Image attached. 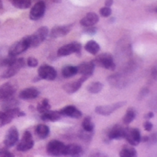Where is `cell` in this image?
<instances>
[{
	"label": "cell",
	"mask_w": 157,
	"mask_h": 157,
	"mask_svg": "<svg viewBox=\"0 0 157 157\" xmlns=\"http://www.w3.org/2000/svg\"><path fill=\"white\" fill-rule=\"evenodd\" d=\"M95 65L100 66L102 68L114 71L116 69V63L114 62L113 56L109 52H104L97 56V58L93 61Z\"/></svg>",
	"instance_id": "obj_1"
},
{
	"label": "cell",
	"mask_w": 157,
	"mask_h": 157,
	"mask_svg": "<svg viewBox=\"0 0 157 157\" xmlns=\"http://www.w3.org/2000/svg\"><path fill=\"white\" fill-rule=\"evenodd\" d=\"M29 48H30V43H29V36H26L19 40L18 41H16L14 44H12L8 50V55L10 56H17L24 52H26Z\"/></svg>",
	"instance_id": "obj_2"
},
{
	"label": "cell",
	"mask_w": 157,
	"mask_h": 157,
	"mask_svg": "<svg viewBox=\"0 0 157 157\" xmlns=\"http://www.w3.org/2000/svg\"><path fill=\"white\" fill-rule=\"evenodd\" d=\"M48 33H49V30L47 27L43 26L38 29L32 35L29 36L30 47H38L40 44H41L44 41V40L47 38Z\"/></svg>",
	"instance_id": "obj_3"
},
{
	"label": "cell",
	"mask_w": 157,
	"mask_h": 157,
	"mask_svg": "<svg viewBox=\"0 0 157 157\" xmlns=\"http://www.w3.org/2000/svg\"><path fill=\"white\" fill-rule=\"evenodd\" d=\"M25 64H26V61L23 58H18V59L16 58V60L9 66H7V69L2 74L1 76L3 78H10L15 75H17L19 72V70L25 66Z\"/></svg>",
	"instance_id": "obj_4"
},
{
	"label": "cell",
	"mask_w": 157,
	"mask_h": 157,
	"mask_svg": "<svg viewBox=\"0 0 157 157\" xmlns=\"http://www.w3.org/2000/svg\"><path fill=\"white\" fill-rule=\"evenodd\" d=\"M81 50H82L81 43L74 41V42L65 44V45L62 46L61 48H59L57 54H58V56H67L72 53H76V54L80 55Z\"/></svg>",
	"instance_id": "obj_5"
},
{
	"label": "cell",
	"mask_w": 157,
	"mask_h": 157,
	"mask_svg": "<svg viewBox=\"0 0 157 157\" xmlns=\"http://www.w3.org/2000/svg\"><path fill=\"white\" fill-rule=\"evenodd\" d=\"M64 150L65 144L58 140H52L49 142V144L46 146V152L51 155H64Z\"/></svg>",
	"instance_id": "obj_6"
},
{
	"label": "cell",
	"mask_w": 157,
	"mask_h": 157,
	"mask_svg": "<svg viewBox=\"0 0 157 157\" xmlns=\"http://www.w3.org/2000/svg\"><path fill=\"white\" fill-rule=\"evenodd\" d=\"M126 105L125 101H121V102H117L114 104H109V105H103V106H98L96 108L95 111L96 113L102 115V116H109L111 113L115 112L116 110H118L119 109L122 108L123 106Z\"/></svg>",
	"instance_id": "obj_7"
},
{
	"label": "cell",
	"mask_w": 157,
	"mask_h": 157,
	"mask_svg": "<svg viewBox=\"0 0 157 157\" xmlns=\"http://www.w3.org/2000/svg\"><path fill=\"white\" fill-rule=\"evenodd\" d=\"M17 150L20 151V152H27L29 151L30 149H32V147L34 146V141L32 138L31 133L29 131H26L23 133L22 139L17 143Z\"/></svg>",
	"instance_id": "obj_8"
},
{
	"label": "cell",
	"mask_w": 157,
	"mask_h": 157,
	"mask_svg": "<svg viewBox=\"0 0 157 157\" xmlns=\"http://www.w3.org/2000/svg\"><path fill=\"white\" fill-rule=\"evenodd\" d=\"M38 75L40 79L53 81L57 76V72L52 66L48 64H43L40 66V68L38 69Z\"/></svg>",
	"instance_id": "obj_9"
},
{
	"label": "cell",
	"mask_w": 157,
	"mask_h": 157,
	"mask_svg": "<svg viewBox=\"0 0 157 157\" xmlns=\"http://www.w3.org/2000/svg\"><path fill=\"white\" fill-rule=\"evenodd\" d=\"M126 141L132 146H137L142 141V135L137 128H126L125 132V137Z\"/></svg>",
	"instance_id": "obj_10"
},
{
	"label": "cell",
	"mask_w": 157,
	"mask_h": 157,
	"mask_svg": "<svg viewBox=\"0 0 157 157\" xmlns=\"http://www.w3.org/2000/svg\"><path fill=\"white\" fill-rule=\"evenodd\" d=\"M46 10V4L43 1L37 2L30 9L29 12V18L31 20H38L41 18Z\"/></svg>",
	"instance_id": "obj_11"
},
{
	"label": "cell",
	"mask_w": 157,
	"mask_h": 157,
	"mask_svg": "<svg viewBox=\"0 0 157 157\" xmlns=\"http://www.w3.org/2000/svg\"><path fill=\"white\" fill-rule=\"evenodd\" d=\"M18 142V131L16 127H11L6 136H5V140H4V144L6 145V147H13L15 144H17V143Z\"/></svg>",
	"instance_id": "obj_12"
},
{
	"label": "cell",
	"mask_w": 157,
	"mask_h": 157,
	"mask_svg": "<svg viewBox=\"0 0 157 157\" xmlns=\"http://www.w3.org/2000/svg\"><path fill=\"white\" fill-rule=\"evenodd\" d=\"M88 79V76L86 75H82L81 78H79L78 80H75V81H73V82H70V83H67L63 86V90L68 93V94H74L75 93L76 91H78L80 89V87L82 86L83 83L86 82V80Z\"/></svg>",
	"instance_id": "obj_13"
},
{
	"label": "cell",
	"mask_w": 157,
	"mask_h": 157,
	"mask_svg": "<svg viewBox=\"0 0 157 157\" xmlns=\"http://www.w3.org/2000/svg\"><path fill=\"white\" fill-rule=\"evenodd\" d=\"M125 132L126 128H124L121 125H114L108 133V138L109 140H121L125 137Z\"/></svg>",
	"instance_id": "obj_14"
},
{
	"label": "cell",
	"mask_w": 157,
	"mask_h": 157,
	"mask_svg": "<svg viewBox=\"0 0 157 157\" xmlns=\"http://www.w3.org/2000/svg\"><path fill=\"white\" fill-rule=\"evenodd\" d=\"M16 92V86L13 83H5L0 86V100L13 97Z\"/></svg>",
	"instance_id": "obj_15"
},
{
	"label": "cell",
	"mask_w": 157,
	"mask_h": 157,
	"mask_svg": "<svg viewBox=\"0 0 157 157\" xmlns=\"http://www.w3.org/2000/svg\"><path fill=\"white\" fill-rule=\"evenodd\" d=\"M62 116L69 117L72 119H80L82 117V112L75 106L69 105L64 108H63L61 110H59Z\"/></svg>",
	"instance_id": "obj_16"
},
{
	"label": "cell",
	"mask_w": 157,
	"mask_h": 157,
	"mask_svg": "<svg viewBox=\"0 0 157 157\" xmlns=\"http://www.w3.org/2000/svg\"><path fill=\"white\" fill-rule=\"evenodd\" d=\"M73 28V24H67L63 26H56L51 30V37L52 38H61L67 35Z\"/></svg>",
	"instance_id": "obj_17"
},
{
	"label": "cell",
	"mask_w": 157,
	"mask_h": 157,
	"mask_svg": "<svg viewBox=\"0 0 157 157\" xmlns=\"http://www.w3.org/2000/svg\"><path fill=\"white\" fill-rule=\"evenodd\" d=\"M40 92L36 87H28L23 90H21L18 94L19 98L24 99V100H30V99H35L39 97Z\"/></svg>",
	"instance_id": "obj_18"
},
{
	"label": "cell",
	"mask_w": 157,
	"mask_h": 157,
	"mask_svg": "<svg viewBox=\"0 0 157 157\" xmlns=\"http://www.w3.org/2000/svg\"><path fill=\"white\" fill-rule=\"evenodd\" d=\"M95 63L92 62H85L80 63L77 66V71L78 74H81L82 75H86V76H91L94 73V69H95Z\"/></svg>",
	"instance_id": "obj_19"
},
{
	"label": "cell",
	"mask_w": 157,
	"mask_h": 157,
	"mask_svg": "<svg viewBox=\"0 0 157 157\" xmlns=\"http://www.w3.org/2000/svg\"><path fill=\"white\" fill-rule=\"evenodd\" d=\"M98 20H99V17L98 14L94 12H89L80 20V24L83 27H90V26H94L95 24H97Z\"/></svg>",
	"instance_id": "obj_20"
},
{
	"label": "cell",
	"mask_w": 157,
	"mask_h": 157,
	"mask_svg": "<svg viewBox=\"0 0 157 157\" xmlns=\"http://www.w3.org/2000/svg\"><path fill=\"white\" fill-rule=\"evenodd\" d=\"M108 81L112 86L119 87V88L122 87V86H125L127 85V82L125 81V79L120 74H115V75H112L109 76Z\"/></svg>",
	"instance_id": "obj_21"
},
{
	"label": "cell",
	"mask_w": 157,
	"mask_h": 157,
	"mask_svg": "<svg viewBox=\"0 0 157 157\" xmlns=\"http://www.w3.org/2000/svg\"><path fill=\"white\" fill-rule=\"evenodd\" d=\"M83 153V148L78 145V144H69L65 145V150H64V155H69V156H77L80 155Z\"/></svg>",
	"instance_id": "obj_22"
},
{
	"label": "cell",
	"mask_w": 157,
	"mask_h": 157,
	"mask_svg": "<svg viewBox=\"0 0 157 157\" xmlns=\"http://www.w3.org/2000/svg\"><path fill=\"white\" fill-rule=\"evenodd\" d=\"M61 118H62V115L59 111H52L51 109L42 113L40 116V119L43 121H57Z\"/></svg>",
	"instance_id": "obj_23"
},
{
	"label": "cell",
	"mask_w": 157,
	"mask_h": 157,
	"mask_svg": "<svg viewBox=\"0 0 157 157\" xmlns=\"http://www.w3.org/2000/svg\"><path fill=\"white\" fill-rule=\"evenodd\" d=\"M19 105V101L16 98H14L13 97H10L6 99H4L3 100V103L1 105V108H2V110H8V109H14V108H17Z\"/></svg>",
	"instance_id": "obj_24"
},
{
	"label": "cell",
	"mask_w": 157,
	"mask_h": 157,
	"mask_svg": "<svg viewBox=\"0 0 157 157\" xmlns=\"http://www.w3.org/2000/svg\"><path fill=\"white\" fill-rule=\"evenodd\" d=\"M35 132L40 139H45L50 134V128L45 124H39L35 129Z\"/></svg>",
	"instance_id": "obj_25"
},
{
	"label": "cell",
	"mask_w": 157,
	"mask_h": 157,
	"mask_svg": "<svg viewBox=\"0 0 157 157\" xmlns=\"http://www.w3.org/2000/svg\"><path fill=\"white\" fill-rule=\"evenodd\" d=\"M85 50H86L87 52H89V53H91V54H93V55H96V54H98V52H99L100 46H99V44H98L97 41H95V40H88V41L86 43V45H85Z\"/></svg>",
	"instance_id": "obj_26"
},
{
	"label": "cell",
	"mask_w": 157,
	"mask_h": 157,
	"mask_svg": "<svg viewBox=\"0 0 157 157\" xmlns=\"http://www.w3.org/2000/svg\"><path fill=\"white\" fill-rule=\"evenodd\" d=\"M78 74L77 71V66H73V65H67L64 66L62 70V75L64 78H70L72 76H75V75Z\"/></svg>",
	"instance_id": "obj_27"
},
{
	"label": "cell",
	"mask_w": 157,
	"mask_h": 157,
	"mask_svg": "<svg viewBox=\"0 0 157 157\" xmlns=\"http://www.w3.org/2000/svg\"><path fill=\"white\" fill-rule=\"evenodd\" d=\"M137 155V152L132 145H125L120 152V156L121 157H134Z\"/></svg>",
	"instance_id": "obj_28"
},
{
	"label": "cell",
	"mask_w": 157,
	"mask_h": 157,
	"mask_svg": "<svg viewBox=\"0 0 157 157\" xmlns=\"http://www.w3.org/2000/svg\"><path fill=\"white\" fill-rule=\"evenodd\" d=\"M135 118H136V111L132 108H130L127 109L122 121L125 124H130L131 122H132L134 121Z\"/></svg>",
	"instance_id": "obj_29"
},
{
	"label": "cell",
	"mask_w": 157,
	"mask_h": 157,
	"mask_svg": "<svg viewBox=\"0 0 157 157\" xmlns=\"http://www.w3.org/2000/svg\"><path fill=\"white\" fill-rule=\"evenodd\" d=\"M86 89L91 94H98L103 89V84L100 82H93L87 86Z\"/></svg>",
	"instance_id": "obj_30"
},
{
	"label": "cell",
	"mask_w": 157,
	"mask_h": 157,
	"mask_svg": "<svg viewBox=\"0 0 157 157\" xmlns=\"http://www.w3.org/2000/svg\"><path fill=\"white\" fill-rule=\"evenodd\" d=\"M82 128L84 131L86 132H94V129H95V125L92 121V119L91 117H86L82 122Z\"/></svg>",
	"instance_id": "obj_31"
},
{
	"label": "cell",
	"mask_w": 157,
	"mask_h": 157,
	"mask_svg": "<svg viewBox=\"0 0 157 157\" xmlns=\"http://www.w3.org/2000/svg\"><path fill=\"white\" fill-rule=\"evenodd\" d=\"M13 6L19 9H27L31 5V0H12Z\"/></svg>",
	"instance_id": "obj_32"
},
{
	"label": "cell",
	"mask_w": 157,
	"mask_h": 157,
	"mask_svg": "<svg viewBox=\"0 0 157 157\" xmlns=\"http://www.w3.org/2000/svg\"><path fill=\"white\" fill-rule=\"evenodd\" d=\"M51 109V104H50V102H49V100L48 99H42L41 100V102H40L39 104H38V107H37V110H38V112H40V113H44V112H46V111H48V110H50Z\"/></svg>",
	"instance_id": "obj_33"
},
{
	"label": "cell",
	"mask_w": 157,
	"mask_h": 157,
	"mask_svg": "<svg viewBox=\"0 0 157 157\" xmlns=\"http://www.w3.org/2000/svg\"><path fill=\"white\" fill-rule=\"evenodd\" d=\"M13 119L9 116V114L6 111H0V127H3L6 124H8L10 121H12Z\"/></svg>",
	"instance_id": "obj_34"
},
{
	"label": "cell",
	"mask_w": 157,
	"mask_h": 157,
	"mask_svg": "<svg viewBox=\"0 0 157 157\" xmlns=\"http://www.w3.org/2000/svg\"><path fill=\"white\" fill-rule=\"evenodd\" d=\"M16 60V57L15 56H10V55H8L6 58H5V59H3L2 61H1V63H0V65L1 66H9L14 61Z\"/></svg>",
	"instance_id": "obj_35"
},
{
	"label": "cell",
	"mask_w": 157,
	"mask_h": 157,
	"mask_svg": "<svg viewBox=\"0 0 157 157\" xmlns=\"http://www.w3.org/2000/svg\"><path fill=\"white\" fill-rule=\"evenodd\" d=\"M111 9H110V7H109V6H104V7H102V8H100V10H99V14H100V16H102L103 17H109L110 15H111Z\"/></svg>",
	"instance_id": "obj_36"
},
{
	"label": "cell",
	"mask_w": 157,
	"mask_h": 157,
	"mask_svg": "<svg viewBox=\"0 0 157 157\" xmlns=\"http://www.w3.org/2000/svg\"><path fill=\"white\" fill-rule=\"evenodd\" d=\"M80 137H81L84 141L89 142V141L92 139V132H86V131L82 130V132H81V133H80Z\"/></svg>",
	"instance_id": "obj_37"
},
{
	"label": "cell",
	"mask_w": 157,
	"mask_h": 157,
	"mask_svg": "<svg viewBox=\"0 0 157 157\" xmlns=\"http://www.w3.org/2000/svg\"><path fill=\"white\" fill-rule=\"evenodd\" d=\"M26 63L29 67H36L39 63H38V60L36 58H34V57H29L28 60H27V62H26Z\"/></svg>",
	"instance_id": "obj_38"
},
{
	"label": "cell",
	"mask_w": 157,
	"mask_h": 157,
	"mask_svg": "<svg viewBox=\"0 0 157 157\" xmlns=\"http://www.w3.org/2000/svg\"><path fill=\"white\" fill-rule=\"evenodd\" d=\"M86 29H84V32L86 33L87 35H94L97 33V28L96 27H93V26H90V27H86Z\"/></svg>",
	"instance_id": "obj_39"
},
{
	"label": "cell",
	"mask_w": 157,
	"mask_h": 157,
	"mask_svg": "<svg viewBox=\"0 0 157 157\" xmlns=\"http://www.w3.org/2000/svg\"><path fill=\"white\" fill-rule=\"evenodd\" d=\"M13 156V155L6 148L0 149V157H11Z\"/></svg>",
	"instance_id": "obj_40"
},
{
	"label": "cell",
	"mask_w": 157,
	"mask_h": 157,
	"mask_svg": "<svg viewBox=\"0 0 157 157\" xmlns=\"http://www.w3.org/2000/svg\"><path fill=\"white\" fill-rule=\"evenodd\" d=\"M144 130H145V131L150 132V131H152V130H153L154 125H153V123H152V122H150V121H145V122H144Z\"/></svg>",
	"instance_id": "obj_41"
},
{
	"label": "cell",
	"mask_w": 157,
	"mask_h": 157,
	"mask_svg": "<svg viewBox=\"0 0 157 157\" xmlns=\"http://www.w3.org/2000/svg\"><path fill=\"white\" fill-rule=\"evenodd\" d=\"M148 142L150 143H153V144H155L157 142V135L156 133H154L152 134L151 136H148Z\"/></svg>",
	"instance_id": "obj_42"
},
{
	"label": "cell",
	"mask_w": 157,
	"mask_h": 157,
	"mask_svg": "<svg viewBox=\"0 0 157 157\" xmlns=\"http://www.w3.org/2000/svg\"><path fill=\"white\" fill-rule=\"evenodd\" d=\"M113 5V0H106L105 1V6H111Z\"/></svg>",
	"instance_id": "obj_43"
},
{
	"label": "cell",
	"mask_w": 157,
	"mask_h": 157,
	"mask_svg": "<svg viewBox=\"0 0 157 157\" xmlns=\"http://www.w3.org/2000/svg\"><path fill=\"white\" fill-rule=\"evenodd\" d=\"M144 118L145 119H152V118H154V112H148L145 116H144Z\"/></svg>",
	"instance_id": "obj_44"
},
{
	"label": "cell",
	"mask_w": 157,
	"mask_h": 157,
	"mask_svg": "<svg viewBox=\"0 0 157 157\" xmlns=\"http://www.w3.org/2000/svg\"><path fill=\"white\" fill-rule=\"evenodd\" d=\"M157 71H156V67H154V69H153V71H152V75H153V77L155 78V79H156L157 77Z\"/></svg>",
	"instance_id": "obj_45"
},
{
	"label": "cell",
	"mask_w": 157,
	"mask_h": 157,
	"mask_svg": "<svg viewBox=\"0 0 157 157\" xmlns=\"http://www.w3.org/2000/svg\"><path fill=\"white\" fill-rule=\"evenodd\" d=\"M2 8H3V4H2V2H1V0H0V11L2 10Z\"/></svg>",
	"instance_id": "obj_46"
},
{
	"label": "cell",
	"mask_w": 157,
	"mask_h": 157,
	"mask_svg": "<svg viewBox=\"0 0 157 157\" xmlns=\"http://www.w3.org/2000/svg\"><path fill=\"white\" fill-rule=\"evenodd\" d=\"M51 1H52V2H54V3H59L61 0H51Z\"/></svg>",
	"instance_id": "obj_47"
},
{
	"label": "cell",
	"mask_w": 157,
	"mask_h": 157,
	"mask_svg": "<svg viewBox=\"0 0 157 157\" xmlns=\"http://www.w3.org/2000/svg\"><path fill=\"white\" fill-rule=\"evenodd\" d=\"M9 1H12V0H9Z\"/></svg>",
	"instance_id": "obj_48"
}]
</instances>
